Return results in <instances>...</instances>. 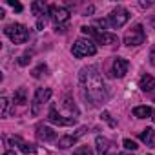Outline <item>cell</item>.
<instances>
[{
    "label": "cell",
    "mask_w": 155,
    "mask_h": 155,
    "mask_svg": "<svg viewBox=\"0 0 155 155\" xmlns=\"http://www.w3.org/2000/svg\"><path fill=\"white\" fill-rule=\"evenodd\" d=\"M51 93H53L51 88H38V90L35 91V97H33V101H31V115L37 117V115L40 113V106L51 99Z\"/></svg>",
    "instance_id": "cell-7"
},
{
    "label": "cell",
    "mask_w": 155,
    "mask_h": 155,
    "mask_svg": "<svg viewBox=\"0 0 155 155\" xmlns=\"http://www.w3.org/2000/svg\"><path fill=\"white\" fill-rule=\"evenodd\" d=\"M8 4H9V6H11V8H13L15 11H18V13L22 11V4H18V2H15V0H8Z\"/></svg>",
    "instance_id": "cell-27"
},
{
    "label": "cell",
    "mask_w": 155,
    "mask_h": 155,
    "mask_svg": "<svg viewBox=\"0 0 155 155\" xmlns=\"http://www.w3.org/2000/svg\"><path fill=\"white\" fill-rule=\"evenodd\" d=\"M148 155H151V153H148Z\"/></svg>",
    "instance_id": "cell-38"
},
{
    "label": "cell",
    "mask_w": 155,
    "mask_h": 155,
    "mask_svg": "<svg viewBox=\"0 0 155 155\" xmlns=\"http://www.w3.org/2000/svg\"><path fill=\"white\" fill-rule=\"evenodd\" d=\"M119 155H133V153H128V151H124V153H119Z\"/></svg>",
    "instance_id": "cell-35"
},
{
    "label": "cell",
    "mask_w": 155,
    "mask_h": 155,
    "mask_svg": "<svg viewBox=\"0 0 155 155\" xmlns=\"http://www.w3.org/2000/svg\"><path fill=\"white\" fill-rule=\"evenodd\" d=\"M64 106H66V108H68V110H69L73 115H77V113H79V110H77L75 102H73V101H69V99H66V101H64Z\"/></svg>",
    "instance_id": "cell-24"
},
{
    "label": "cell",
    "mask_w": 155,
    "mask_h": 155,
    "mask_svg": "<svg viewBox=\"0 0 155 155\" xmlns=\"http://www.w3.org/2000/svg\"><path fill=\"white\" fill-rule=\"evenodd\" d=\"M13 102L17 104H26L28 102V95H26V88H18L13 95Z\"/></svg>",
    "instance_id": "cell-19"
},
{
    "label": "cell",
    "mask_w": 155,
    "mask_h": 155,
    "mask_svg": "<svg viewBox=\"0 0 155 155\" xmlns=\"http://www.w3.org/2000/svg\"><path fill=\"white\" fill-rule=\"evenodd\" d=\"M73 155H93V150L90 146H79L73 151Z\"/></svg>",
    "instance_id": "cell-22"
},
{
    "label": "cell",
    "mask_w": 155,
    "mask_h": 155,
    "mask_svg": "<svg viewBox=\"0 0 155 155\" xmlns=\"http://www.w3.org/2000/svg\"><path fill=\"white\" fill-rule=\"evenodd\" d=\"M37 137H38V140L49 142V140L57 139V131H53V128H49V126L38 124V126H37Z\"/></svg>",
    "instance_id": "cell-12"
},
{
    "label": "cell",
    "mask_w": 155,
    "mask_h": 155,
    "mask_svg": "<svg viewBox=\"0 0 155 155\" xmlns=\"http://www.w3.org/2000/svg\"><path fill=\"white\" fill-rule=\"evenodd\" d=\"M86 131H88V128H86V126H81V128H79V130H77V131H75V133H73V135H75V137H77V139H79V137H82V135H84V133H86Z\"/></svg>",
    "instance_id": "cell-29"
},
{
    "label": "cell",
    "mask_w": 155,
    "mask_h": 155,
    "mask_svg": "<svg viewBox=\"0 0 155 155\" xmlns=\"http://www.w3.org/2000/svg\"><path fill=\"white\" fill-rule=\"evenodd\" d=\"M4 155H15V151L13 150H8V151H4Z\"/></svg>",
    "instance_id": "cell-34"
},
{
    "label": "cell",
    "mask_w": 155,
    "mask_h": 155,
    "mask_svg": "<svg viewBox=\"0 0 155 155\" xmlns=\"http://www.w3.org/2000/svg\"><path fill=\"white\" fill-rule=\"evenodd\" d=\"M128 20H130V11H128L126 8H122V6H117V8H115V9L108 15L110 28H115V29L122 28Z\"/></svg>",
    "instance_id": "cell-5"
},
{
    "label": "cell",
    "mask_w": 155,
    "mask_h": 155,
    "mask_svg": "<svg viewBox=\"0 0 155 155\" xmlns=\"http://www.w3.org/2000/svg\"><path fill=\"white\" fill-rule=\"evenodd\" d=\"M46 24H48V15L38 17V20H37V29H44V28H46Z\"/></svg>",
    "instance_id": "cell-25"
},
{
    "label": "cell",
    "mask_w": 155,
    "mask_h": 155,
    "mask_svg": "<svg viewBox=\"0 0 155 155\" xmlns=\"http://www.w3.org/2000/svg\"><path fill=\"white\" fill-rule=\"evenodd\" d=\"M150 64L155 66V48H151V51H150Z\"/></svg>",
    "instance_id": "cell-30"
},
{
    "label": "cell",
    "mask_w": 155,
    "mask_h": 155,
    "mask_svg": "<svg viewBox=\"0 0 155 155\" xmlns=\"http://www.w3.org/2000/svg\"><path fill=\"white\" fill-rule=\"evenodd\" d=\"M95 146H97V153L99 155H108V151L111 150V142L106 137H101V135L95 139Z\"/></svg>",
    "instance_id": "cell-14"
},
{
    "label": "cell",
    "mask_w": 155,
    "mask_h": 155,
    "mask_svg": "<svg viewBox=\"0 0 155 155\" xmlns=\"http://www.w3.org/2000/svg\"><path fill=\"white\" fill-rule=\"evenodd\" d=\"M151 115H153V110L150 106H137V108H133V117H137V119H150Z\"/></svg>",
    "instance_id": "cell-17"
},
{
    "label": "cell",
    "mask_w": 155,
    "mask_h": 155,
    "mask_svg": "<svg viewBox=\"0 0 155 155\" xmlns=\"http://www.w3.org/2000/svg\"><path fill=\"white\" fill-rule=\"evenodd\" d=\"M79 81H81V86L84 90V97L93 106H99L101 102H104L108 99V93H106V88H104V82H102V77H101L97 66L82 68L81 73H79Z\"/></svg>",
    "instance_id": "cell-1"
},
{
    "label": "cell",
    "mask_w": 155,
    "mask_h": 155,
    "mask_svg": "<svg viewBox=\"0 0 155 155\" xmlns=\"http://www.w3.org/2000/svg\"><path fill=\"white\" fill-rule=\"evenodd\" d=\"M29 60H31V57H29V55H22V57L18 58V64H20V66H28V64H29Z\"/></svg>",
    "instance_id": "cell-28"
},
{
    "label": "cell",
    "mask_w": 155,
    "mask_h": 155,
    "mask_svg": "<svg viewBox=\"0 0 155 155\" xmlns=\"http://www.w3.org/2000/svg\"><path fill=\"white\" fill-rule=\"evenodd\" d=\"M48 71V66L46 64H38L35 69H31V75L35 77V79H38V77H42V73H46Z\"/></svg>",
    "instance_id": "cell-21"
},
{
    "label": "cell",
    "mask_w": 155,
    "mask_h": 155,
    "mask_svg": "<svg viewBox=\"0 0 155 155\" xmlns=\"http://www.w3.org/2000/svg\"><path fill=\"white\" fill-rule=\"evenodd\" d=\"M49 15H51L53 22L57 24V28L69 20V11L66 8H62V6H49Z\"/></svg>",
    "instance_id": "cell-9"
},
{
    "label": "cell",
    "mask_w": 155,
    "mask_h": 155,
    "mask_svg": "<svg viewBox=\"0 0 155 155\" xmlns=\"http://www.w3.org/2000/svg\"><path fill=\"white\" fill-rule=\"evenodd\" d=\"M48 120L51 124H57V126H75L77 124V117H62L55 106L49 108V113H48Z\"/></svg>",
    "instance_id": "cell-8"
},
{
    "label": "cell",
    "mask_w": 155,
    "mask_h": 155,
    "mask_svg": "<svg viewBox=\"0 0 155 155\" xmlns=\"http://www.w3.org/2000/svg\"><path fill=\"white\" fill-rule=\"evenodd\" d=\"M139 88L142 90V91H153L155 90V79L151 75H142L140 77V81H139Z\"/></svg>",
    "instance_id": "cell-15"
},
{
    "label": "cell",
    "mask_w": 155,
    "mask_h": 155,
    "mask_svg": "<svg viewBox=\"0 0 155 155\" xmlns=\"http://www.w3.org/2000/svg\"><path fill=\"white\" fill-rule=\"evenodd\" d=\"M4 33L11 38L13 44H24V42H28V38H29V31H28V28L22 26V24H9V26L4 28Z\"/></svg>",
    "instance_id": "cell-3"
},
{
    "label": "cell",
    "mask_w": 155,
    "mask_h": 155,
    "mask_svg": "<svg viewBox=\"0 0 155 155\" xmlns=\"http://www.w3.org/2000/svg\"><path fill=\"white\" fill-rule=\"evenodd\" d=\"M144 40H146V33H144V29H142L140 24L133 26V28L124 35V44H126L128 48H131V46H140V44H144Z\"/></svg>",
    "instance_id": "cell-6"
},
{
    "label": "cell",
    "mask_w": 155,
    "mask_h": 155,
    "mask_svg": "<svg viewBox=\"0 0 155 155\" xmlns=\"http://www.w3.org/2000/svg\"><path fill=\"white\" fill-rule=\"evenodd\" d=\"M153 101H155V95H153Z\"/></svg>",
    "instance_id": "cell-37"
},
{
    "label": "cell",
    "mask_w": 155,
    "mask_h": 155,
    "mask_svg": "<svg viewBox=\"0 0 155 155\" xmlns=\"http://www.w3.org/2000/svg\"><path fill=\"white\" fill-rule=\"evenodd\" d=\"M122 144H124V148H126L128 151H135V150L139 148V146H137V142H135V140H131V139H124V142H122Z\"/></svg>",
    "instance_id": "cell-23"
},
{
    "label": "cell",
    "mask_w": 155,
    "mask_h": 155,
    "mask_svg": "<svg viewBox=\"0 0 155 155\" xmlns=\"http://www.w3.org/2000/svg\"><path fill=\"white\" fill-rule=\"evenodd\" d=\"M81 31H82L84 35L93 37L99 44H104V46L119 44V37H117V35H111V33H106V31H99V29H95V28H88V26H84V28H81Z\"/></svg>",
    "instance_id": "cell-4"
},
{
    "label": "cell",
    "mask_w": 155,
    "mask_h": 155,
    "mask_svg": "<svg viewBox=\"0 0 155 155\" xmlns=\"http://www.w3.org/2000/svg\"><path fill=\"white\" fill-rule=\"evenodd\" d=\"M9 144L11 146H17L24 155H29V153H35L37 151V148H35V144H29V142H26L22 137H18V135H15V137H11L9 139Z\"/></svg>",
    "instance_id": "cell-10"
},
{
    "label": "cell",
    "mask_w": 155,
    "mask_h": 155,
    "mask_svg": "<svg viewBox=\"0 0 155 155\" xmlns=\"http://www.w3.org/2000/svg\"><path fill=\"white\" fill-rule=\"evenodd\" d=\"M8 113H9V101L6 97H2V99H0V115L8 117Z\"/></svg>",
    "instance_id": "cell-20"
},
{
    "label": "cell",
    "mask_w": 155,
    "mask_h": 155,
    "mask_svg": "<svg viewBox=\"0 0 155 155\" xmlns=\"http://www.w3.org/2000/svg\"><path fill=\"white\" fill-rule=\"evenodd\" d=\"M153 6V2H140V8H150Z\"/></svg>",
    "instance_id": "cell-32"
},
{
    "label": "cell",
    "mask_w": 155,
    "mask_h": 155,
    "mask_svg": "<svg viewBox=\"0 0 155 155\" xmlns=\"http://www.w3.org/2000/svg\"><path fill=\"white\" fill-rule=\"evenodd\" d=\"M73 57L75 58H84V57H91L97 53V46L93 40L90 38H79L75 44H73V49H71Z\"/></svg>",
    "instance_id": "cell-2"
},
{
    "label": "cell",
    "mask_w": 155,
    "mask_h": 155,
    "mask_svg": "<svg viewBox=\"0 0 155 155\" xmlns=\"http://www.w3.org/2000/svg\"><path fill=\"white\" fill-rule=\"evenodd\" d=\"M139 139L148 146V148H155V130L153 128H146L139 133Z\"/></svg>",
    "instance_id": "cell-13"
},
{
    "label": "cell",
    "mask_w": 155,
    "mask_h": 155,
    "mask_svg": "<svg viewBox=\"0 0 155 155\" xmlns=\"http://www.w3.org/2000/svg\"><path fill=\"white\" fill-rule=\"evenodd\" d=\"M102 119H104V120H106V122H108L111 128H115V126H117V122H115V120L110 117V113H108V111H102Z\"/></svg>",
    "instance_id": "cell-26"
},
{
    "label": "cell",
    "mask_w": 155,
    "mask_h": 155,
    "mask_svg": "<svg viewBox=\"0 0 155 155\" xmlns=\"http://www.w3.org/2000/svg\"><path fill=\"white\" fill-rule=\"evenodd\" d=\"M128 68H130V62L122 57H117L113 60V75L117 77V79H122V77H126L128 73Z\"/></svg>",
    "instance_id": "cell-11"
},
{
    "label": "cell",
    "mask_w": 155,
    "mask_h": 155,
    "mask_svg": "<svg viewBox=\"0 0 155 155\" xmlns=\"http://www.w3.org/2000/svg\"><path fill=\"white\" fill-rule=\"evenodd\" d=\"M97 24H99L101 28H108V26H110V22H108V18H106V20H104V18H101V20H97Z\"/></svg>",
    "instance_id": "cell-31"
},
{
    "label": "cell",
    "mask_w": 155,
    "mask_h": 155,
    "mask_svg": "<svg viewBox=\"0 0 155 155\" xmlns=\"http://www.w3.org/2000/svg\"><path fill=\"white\" fill-rule=\"evenodd\" d=\"M91 13H93V6H90V8L86 9V15H91Z\"/></svg>",
    "instance_id": "cell-33"
},
{
    "label": "cell",
    "mask_w": 155,
    "mask_h": 155,
    "mask_svg": "<svg viewBox=\"0 0 155 155\" xmlns=\"http://www.w3.org/2000/svg\"><path fill=\"white\" fill-rule=\"evenodd\" d=\"M77 139L75 135H62L60 139H58V142H57V146L60 148V150H66V148H71V146H75L77 144Z\"/></svg>",
    "instance_id": "cell-16"
},
{
    "label": "cell",
    "mask_w": 155,
    "mask_h": 155,
    "mask_svg": "<svg viewBox=\"0 0 155 155\" xmlns=\"http://www.w3.org/2000/svg\"><path fill=\"white\" fill-rule=\"evenodd\" d=\"M31 11H33V15H37V17H44V15H48V11H49V8L44 4V2H33L31 4Z\"/></svg>",
    "instance_id": "cell-18"
},
{
    "label": "cell",
    "mask_w": 155,
    "mask_h": 155,
    "mask_svg": "<svg viewBox=\"0 0 155 155\" xmlns=\"http://www.w3.org/2000/svg\"><path fill=\"white\" fill-rule=\"evenodd\" d=\"M151 119H153V122H155V110H153V115H151Z\"/></svg>",
    "instance_id": "cell-36"
}]
</instances>
